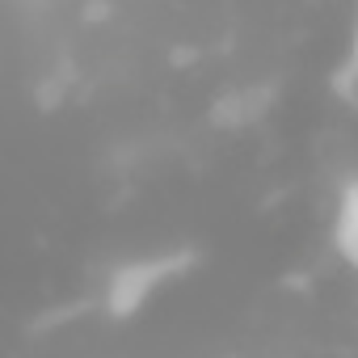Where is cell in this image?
<instances>
[{
    "mask_svg": "<svg viewBox=\"0 0 358 358\" xmlns=\"http://www.w3.org/2000/svg\"><path fill=\"white\" fill-rule=\"evenodd\" d=\"M173 266H177V262H169V257H160V262H135V266H122V270L114 274L110 291H106L110 312H114V316H131V312L152 295V287H156L164 274H173Z\"/></svg>",
    "mask_w": 358,
    "mask_h": 358,
    "instance_id": "6da1fadb",
    "label": "cell"
},
{
    "mask_svg": "<svg viewBox=\"0 0 358 358\" xmlns=\"http://www.w3.org/2000/svg\"><path fill=\"white\" fill-rule=\"evenodd\" d=\"M333 249L337 257L358 270V177H350V182L341 186L337 194V211H333Z\"/></svg>",
    "mask_w": 358,
    "mask_h": 358,
    "instance_id": "7a4b0ae2",
    "label": "cell"
},
{
    "mask_svg": "<svg viewBox=\"0 0 358 358\" xmlns=\"http://www.w3.org/2000/svg\"><path fill=\"white\" fill-rule=\"evenodd\" d=\"M354 85H358V22H354V38H350L345 64L333 72V89H341V93H354Z\"/></svg>",
    "mask_w": 358,
    "mask_h": 358,
    "instance_id": "3957f363",
    "label": "cell"
}]
</instances>
